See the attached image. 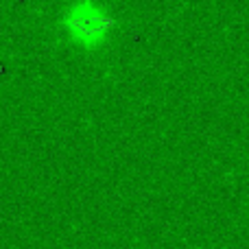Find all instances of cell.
<instances>
[{"mask_svg": "<svg viewBox=\"0 0 249 249\" xmlns=\"http://www.w3.org/2000/svg\"><path fill=\"white\" fill-rule=\"evenodd\" d=\"M57 31L79 53H101L118 31V16L105 0H68L57 16Z\"/></svg>", "mask_w": 249, "mask_h": 249, "instance_id": "cell-1", "label": "cell"}]
</instances>
